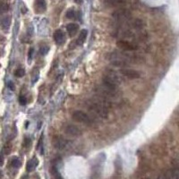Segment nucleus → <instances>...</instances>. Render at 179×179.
<instances>
[{
  "mask_svg": "<svg viewBox=\"0 0 179 179\" xmlns=\"http://www.w3.org/2000/svg\"><path fill=\"white\" fill-rule=\"evenodd\" d=\"M87 35H88L87 30H85V29L81 30V31L80 32V34H79L78 39H77V45H79V46H81V45H83V43H84L85 40H86Z\"/></svg>",
  "mask_w": 179,
  "mask_h": 179,
  "instance_id": "nucleus-11",
  "label": "nucleus"
},
{
  "mask_svg": "<svg viewBox=\"0 0 179 179\" xmlns=\"http://www.w3.org/2000/svg\"><path fill=\"white\" fill-rule=\"evenodd\" d=\"M0 1H5V0H0Z\"/></svg>",
  "mask_w": 179,
  "mask_h": 179,
  "instance_id": "nucleus-28",
  "label": "nucleus"
},
{
  "mask_svg": "<svg viewBox=\"0 0 179 179\" xmlns=\"http://www.w3.org/2000/svg\"><path fill=\"white\" fill-rule=\"evenodd\" d=\"M116 45L118 48H120L124 50H126V51H133V50H136L138 48L135 45H133V43L129 42V41H124V40H118L116 42Z\"/></svg>",
  "mask_w": 179,
  "mask_h": 179,
  "instance_id": "nucleus-6",
  "label": "nucleus"
},
{
  "mask_svg": "<svg viewBox=\"0 0 179 179\" xmlns=\"http://www.w3.org/2000/svg\"><path fill=\"white\" fill-rule=\"evenodd\" d=\"M130 15H131L130 12L127 9H124V8L118 9L112 13V17L117 21H123V20L129 19Z\"/></svg>",
  "mask_w": 179,
  "mask_h": 179,
  "instance_id": "nucleus-4",
  "label": "nucleus"
},
{
  "mask_svg": "<svg viewBox=\"0 0 179 179\" xmlns=\"http://www.w3.org/2000/svg\"><path fill=\"white\" fill-rule=\"evenodd\" d=\"M39 165V160L37 158H32V159H30L27 163V165H26V170H27V172H32V171L38 167Z\"/></svg>",
  "mask_w": 179,
  "mask_h": 179,
  "instance_id": "nucleus-9",
  "label": "nucleus"
},
{
  "mask_svg": "<svg viewBox=\"0 0 179 179\" xmlns=\"http://www.w3.org/2000/svg\"><path fill=\"white\" fill-rule=\"evenodd\" d=\"M30 145H31V139H30V138H25L24 139V146L26 148H29Z\"/></svg>",
  "mask_w": 179,
  "mask_h": 179,
  "instance_id": "nucleus-23",
  "label": "nucleus"
},
{
  "mask_svg": "<svg viewBox=\"0 0 179 179\" xmlns=\"http://www.w3.org/2000/svg\"><path fill=\"white\" fill-rule=\"evenodd\" d=\"M104 1L108 6H119L125 3V0H104Z\"/></svg>",
  "mask_w": 179,
  "mask_h": 179,
  "instance_id": "nucleus-12",
  "label": "nucleus"
},
{
  "mask_svg": "<svg viewBox=\"0 0 179 179\" xmlns=\"http://www.w3.org/2000/svg\"><path fill=\"white\" fill-rule=\"evenodd\" d=\"M72 116H73V118L75 121H77L79 123H81V124H83L91 125L93 123L92 118L88 114H86L85 112L81 111V110L74 111L73 113V115H72Z\"/></svg>",
  "mask_w": 179,
  "mask_h": 179,
  "instance_id": "nucleus-2",
  "label": "nucleus"
},
{
  "mask_svg": "<svg viewBox=\"0 0 179 179\" xmlns=\"http://www.w3.org/2000/svg\"><path fill=\"white\" fill-rule=\"evenodd\" d=\"M4 40H5V38L4 36L0 35V42H1V41H4Z\"/></svg>",
  "mask_w": 179,
  "mask_h": 179,
  "instance_id": "nucleus-27",
  "label": "nucleus"
},
{
  "mask_svg": "<svg viewBox=\"0 0 179 179\" xmlns=\"http://www.w3.org/2000/svg\"><path fill=\"white\" fill-rule=\"evenodd\" d=\"M10 8V5L6 3H0V14H2L5 12H7Z\"/></svg>",
  "mask_w": 179,
  "mask_h": 179,
  "instance_id": "nucleus-14",
  "label": "nucleus"
},
{
  "mask_svg": "<svg viewBox=\"0 0 179 179\" xmlns=\"http://www.w3.org/2000/svg\"><path fill=\"white\" fill-rule=\"evenodd\" d=\"M14 75L16 77H22L25 75V70L24 68H22V67H19V68L16 69V71L14 72Z\"/></svg>",
  "mask_w": 179,
  "mask_h": 179,
  "instance_id": "nucleus-15",
  "label": "nucleus"
},
{
  "mask_svg": "<svg viewBox=\"0 0 179 179\" xmlns=\"http://www.w3.org/2000/svg\"><path fill=\"white\" fill-rule=\"evenodd\" d=\"M64 132L67 134L73 137H78L81 136L83 132L78 127V126L72 124H66L64 125Z\"/></svg>",
  "mask_w": 179,
  "mask_h": 179,
  "instance_id": "nucleus-3",
  "label": "nucleus"
},
{
  "mask_svg": "<svg viewBox=\"0 0 179 179\" xmlns=\"http://www.w3.org/2000/svg\"><path fill=\"white\" fill-rule=\"evenodd\" d=\"M52 143L57 150H63L67 145V141L61 135H56L53 137Z\"/></svg>",
  "mask_w": 179,
  "mask_h": 179,
  "instance_id": "nucleus-5",
  "label": "nucleus"
},
{
  "mask_svg": "<svg viewBox=\"0 0 179 179\" xmlns=\"http://www.w3.org/2000/svg\"><path fill=\"white\" fill-rule=\"evenodd\" d=\"M147 179H149V178H147Z\"/></svg>",
  "mask_w": 179,
  "mask_h": 179,
  "instance_id": "nucleus-30",
  "label": "nucleus"
},
{
  "mask_svg": "<svg viewBox=\"0 0 179 179\" xmlns=\"http://www.w3.org/2000/svg\"><path fill=\"white\" fill-rule=\"evenodd\" d=\"M121 73L122 75L125 76L126 78L128 79H138L140 78L141 74L139 72L135 71V70H133V69H122L121 70Z\"/></svg>",
  "mask_w": 179,
  "mask_h": 179,
  "instance_id": "nucleus-7",
  "label": "nucleus"
},
{
  "mask_svg": "<svg viewBox=\"0 0 179 179\" xmlns=\"http://www.w3.org/2000/svg\"><path fill=\"white\" fill-rule=\"evenodd\" d=\"M10 24H11V19H10V17H5L3 20V22H2L3 28L4 29H7V28L10 26Z\"/></svg>",
  "mask_w": 179,
  "mask_h": 179,
  "instance_id": "nucleus-18",
  "label": "nucleus"
},
{
  "mask_svg": "<svg viewBox=\"0 0 179 179\" xmlns=\"http://www.w3.org/2000/svg\"><path fill=\"white\" fill-rule=\"evenodd\" d=\"M157 179H159V178H157Z\"/></svg>",
  "mask_w": 179,
  "mask_h": 179,
  "instance_id": "nucleus-29",
  "label": "nucleus"
},
{
  "mask_svg": "<svg viewBox=\"0 0 179 179\" xmlns=\"http://www.w3.org/2000/svg\"><path fill=\"white\" fill-rule=\"evenodd\" d=\"M8 87L12 90V91H13L14 88H15V87H14V85H13V83H12V81H10V83H8Z\"/></svg>",
  "mask_w": 179,
  "mask_h": 179,
  "instance_id": "nucleus-25",
  "label": "nucleus"
},
{
  "mask_svg": "<svg viewBox=\"0 0 179 179\" xmlns=\"http://www.w3.org/2000/svg\"><path fill=\"white\" fill-rule=\"evenodd\" d=\"M3 162H4V155L3 153L0 154V166L3 165Z\"/></svg>",
  "mask_w": 179,
  "mask_h": 179,
  "instance_id": "nucleus-24",
  "label": "nucleus"
},
{
  "mask_svg": "<svg viewBox=\"0 0 179 179\" xmlns=\"http://www.w3.org/2000/svg\"><path fill=\"white\" fill-rule=\"evenodd\" d=\"M48 51H49V48L48 47V46H43V47H41L40 48V55H46V54H48Z\"/></svg>",
  "mask_w": 179,
  "mask_h": 179,
  "instance_id": "nucleus-20",
  "label": "nucleus"
},
{
  "mask_svg": "<svg viewBox=\"0 0 179 179\" xmlns=\"http://www.w3.org/2000/svg\"><path fill=\"white\" fill-rule=\"evenodd\" d=\"M19 102L22 106H25L26 105V103H27V100L24 96H20V98H19Z\"/></svg>",
  "mask_w": 179,
  "mask_h": 179,
  "instance_id": "nucleus-22",
  "label": "nucleus"
},
{
  "mask_svg": "<svg viewBox=\"0 0 179 179\" xmlns=\"http://www.w3.org/2000/svg\"><path fill=\"white\" fill-rule=\"evenodd\" d=\"M66 18L68 19H75L76 18V13L73 9H70L66 12V14H65Z\"/></svg>",
  "mask_w": 179,
  "mask_h": 179,
  "instance_id": "nucleus-16",
  "label": "nucleus"
},
{
  "mask_svg": "<svg viewBox=\"0 0 179 179\" xmlns=\"http://www.w3.org/2000/svg\"><path fill=\"white\" fill-rule=\"evenodd\" d=\"M32 53H33V48H31L30 49V52H29V58L30 59L32 57Z\"/></svg>",
  "mask_w": 179,
  "mask_h": 179,
  "instance_id": "nucleus-26",
  "label": "nucleus"
},
{
  "mask_svg": "<svg viewBox=\"0 0 179 179\" xmlns=\"http://www.w3.org/2000/svg\"><path fill=\"white\" fill-rule=\"evenodd\" d=\"M164 179H174V175H173V170H168Z\"/></svg>",
  "mask_w": 179,
  "mask_h": 179,
  "instance_id": "nucleus-21",
  "label": "nucleus"
},
{
  "mask_svg": "<svg viewBox=\"0 0 179 179\" xmlns=\"http://www.w3.org/2000/svg\"><path fill=\"white\" fill-rule=\"evenodd\" d=\"M86 106L88 107L89 110L97 116L104 119L108 116V106L102 100H89L86 102Z\"/></svg>",
  "mask_w": 179,
  "mask_h": 179,
  "instance_id": "nucleus-1",
  "label": "nucleus"
},
{
  "mask_svg": "<svg viewBox=\"0 0 179 179\" xmlns=\"http://www.w3.org/2000/svg\"><path fill=\"white\" fill-rule=\"evenodd\" d=\"M11 151H12V145L10 144V143H7V144H5V147H4V150H3V153H5V154H9L10 152H11Z\"/></svg>",
  "mask_w": 179,
  "mask_h": 179,
  "instance_id": "nucleus-19",
  "label": "nucleus"
},
{
  "mask_svg": "<svg viewBox=\"0 0 179 179\" xmlns=\"http://www.w3.org/2000/svg\"><path fill=\"white\" fill-rule=\"evenodd\" d=\"M54 40L57 45H63L65 41V33L63 32L62 30H57L54 32Z\"/></svg>",
  "mask_w": 179,
  "mask_h": 179,
  "instance_id": "nucleus-8",
  "label": "nucleus"
},
{
  "mask_svg": "<svg viewBox=\"0 0 179 179\" xmlns=\"http://www.w3.org/2000/svg\"><path fill=\"white\" fill-rule=\"evenodd\" d=\"M36 6L40 11H44L46 9V1L45 0H36Z\"/></svg>",
  "mask_w": 179,
  "mask_h": 179,
  "instance_id": "nucleus-13",
  "label": "nucleus"
},
{
  "mask_svg": "<svg viewBox=\"0 0 179 179\" xmlns=\"http://www.w3.org/2000/svg\"><path fill=\"white\" fill-rule=\"evenodd\" d=\"M79 30V25L77 24H69L66 26V31L69 33L70 36L75 35Z\"/></svg>",
  "mask_w": 179,
  "mask_h": 179,
  "instance_id": "nucleus-10",
  "label": "nucleus"
},
{
  "mask_svg": "<svg viewBox=\"0 0 179 179\" xmlns=\"http://www.w3.org/2000/svg\"><path fill=\"white\" fill-rule=\"evenodd\" d=\"M11 166L14 168H18L21 166V160L18 158H13L11 160Z\"/></svg>",
  "mask_w": 179,
  "mask_h": 179,
  "instance_id": "nucleus-17",
  "label": "nucleus"
}]
</instances>
